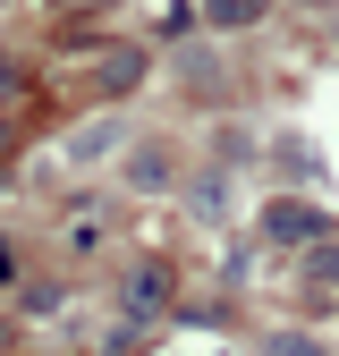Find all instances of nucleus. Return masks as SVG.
Segmentation results:
<instances>
[{"mask_svg": "<svg viewBox=\"0 0 339 356\" xmlns=\"http://www.w3.org/2000/svg\"><path fill=\"white\" fill-rule=\"evenodd\" d=\"M179 280H170V263H127L119 272V323H161Z\"/></svg>", "mask_w": 339, "mask_h": 356, "instance_id": "nucleus-1", "label": "nucleus"}, {"mask_svg": "<svg viewBox=\"0 0 339 356\" xmlns=\"http://www.w3.org/2000/svg\"><path fill=\"white\" fill-rule=\"evenodd\" d=\"M263 238H272V246H322V238H331V212L297 204V195H272V204H263Z\"/></svg>", "mask_w": 339, "mask_h": 356, "instance_id": "nucleus-2", "label": "nucleus"}, {"mask_svg": "<svg viewBox=\"0 0 339 356\" xmlns=\"http://www.w3.org/2000/svg\"><path fill=\"white\" fill-rule=\"evenodd\" d=\"M136 76H144V51H136V42H119V51H102V60H85V76H76V85H85V94H94V102H119L127 85H136Z\"/></svg>", "mask_w": 339, "mask_h": 356, "instance_id": "nucleus-3", "label": "nucleus"}, {"mask_svg": "<svg viewBox=\"0 0 339 356\" xmlns=\"http://www.w3.org/2000/svg\"><path fill=\"white\" fill-rule=\"evenodd\" d=\"M60 238H68V254H76V263H85V254H102V246H110V204H76Z\"/></svg>", "mask_w": 339, "mask_h": 356, "instance_id": "nucleus-4", "label": "nucleus"}, {"mask_svg": "<svg viewBox=\"0 0 339 356\" xmlns=\"http://www.w3.org/2000/svg\"><path fill=\"white\" fill-rule=\"evenodd\" d=\"M110 145H119V111H102V119H94V127H85V136H68V161H76V170H85V161H102V153H110Z\"/></svg>", "mask_w": 339, "mask_h": 356, "instance_id": "nucleus-5", "label": "nucleus"}, {"mask_svg": "<svg viewBox=\"0 0 339 356\" xmlns=\"http://www.w3.org/2000/svg\"><path fill=\"white\" fill-rule=\"evenodd\" d=\"M127 187H144V195L170 187V153L161 145H136V153H127Z\"/></svg>", "mask_w": 339, "mask_h": 356, "instance_id": "nucleus-6", "label": "nucleus"}, {"mask_svg": "<svg viewBox=\"0 0 339 356\" xmlns=\"http://www.w3.org/2000/svg\"><path fill=\"white\" fill-rule=\"evenodd\" d=\"M306 280H314V297H331V305H339V238H322V246H314V272H306Z\"/></svg>", "mask_w": 339, "mask_h": 356, "instance_id": "nucleus-7", "label": "nucleus"}, {"mask_svg": "<svg viewBox=\"0 0 339 356\" xmlns=\"http://www.w3.org/2000/svg\"><path fill=\"white\" fill-rule=\"evenodd\" d=\"M204 17L221 26V34H238V26H254V17H263V0H204Z\"/></svg>", "mask_w": 339, "mask_h": 356, "instance_id": "nucleus-8", "label": "nucleus"}, {"mask_svg": "<svg viewBox=\"0 0 339 356\" xmlns=\"http://www.w3.org/2000/svg\"><path fill=\"white\" fill-rule=\"evenodd\" d=\"M17 280H26V254H17L9 238H0V289H17Z\"/></svg>", "mask_w": 339, "mask_h": 356, "instance_id": "nucleus-9", "label": "nucleus"}, {"mask_svg": "<svg viewBox=\"0 0 339 356\" xmlns=\"http://www.w3.org/2000/svg\"><path fill=\"white\" fill-rule=\"evenodd\" d=\"M0 102H26V68L17 60H0Z\"/></svg>", "mask_w": 339, "mask_h": 356, "instance_id": "nucleus-10", "label": "nucleus"}]
</instances>
